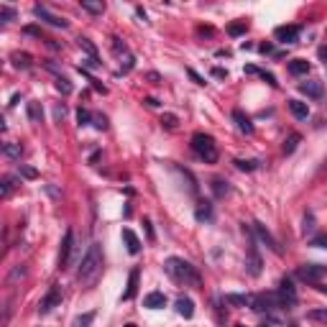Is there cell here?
I'll return each mask as SVG.
<instances>
[{
  "mask_svg": "<svg viewBox=\"0 0 327 327\" xmlns=\"http://www.w3.org/2000/svg\"><path fill=\"white\" fill-rule=\"evenodd\" d=\"M3 154L8 156V159H20V154H23V148H20V143H5L3 146Z\"/></svg>",
  "mask_w": 327,
  "mask_h": 327,
  "instance_id": "cell-23",
  "label": "cell"
},
{
  "mask_svg": "<svg viewBox=\"0 0 327 327\" xmlns=\"http://www.w3.org/2000/svg\"><path fill=\"white\" fill-rule=\"evenodd\" d=\"M166 274L174 279V281H179V284H184V287H200V274H197V269H194L189 261H184V258H177V256H171V258H166Z\"/></svg>",
  "mask_w": 327,
  "mask_h": 327,
  "instance_id": "cell-2",
  "label": "cell"
},
{
  "mask_svg": "<svg viewBox=\"0 0 327 327\" xmlns=\"http://www.w3.org/2000/svg\"><path fill=\"white\" fill-rule=\"evenodd\" d=\"M92 320H95V312H84V315L74 317L72 327H90V325H92Z\"/></svg>",
  "mask_w": 327,
  "mask_h": 327,
  "instance_id": "cell-27",
  "label": "cell"
},
{
  "mask_svg": "<svg viewBox=\"0 0 327 327\" xmlns=\"http://www.w3.org/2000/svg\"><path fill=\"white\" fill-rule=\"evenodd\" d=\"M228 33H230V36H241V33H246V23H233V26L228 28Z\"/></svg>",
  "mask_w": 327,
  "mask_h": 327,
  "instance_id": "cell-40",
  "label": "cell"
},
{
  "mask_svg": "<svg viewBox=\"0 0 327 327\" xmlns=\"http://www.w3.org/2000/svg\"><path fill=\"white\" fill-rule=\"evenodd\" d=\"M146 105H148V107H156V105H159V100H154V97H146Z\"/></svg>",
  "mask_w": 327,
  "mask_h": 327,
  "instance_id": "cell-53",
  "label": "cell"
},
{
  "mask_svg": "<svg viewBox=\"0 0 327 327\" xmlns=\"http://www.w3.org/2000/svg\"><path fill=\"white\" fill-rule=\"evenodd\" d=\"M13 187H15V177H5V179H3V189H0V194H3V197H8V194L13 192Z\"/></svg>",
  "mask_w": 327,
  "mask_h": 327,
  "instance_id": "cell-33",
  "label": "cell"
},
{
  "mask_svg": "<svg viewBox=\"0 0 327 327\" xmlns=\"http://www.w3.org/2000/svg\"><path fill=\"white\" fill-rule=\"evenodd\" d=\"M23 274H26V269H23V266H15V269L10 271V276H8V284H15V281H18L20 276H23Z\"/></svg>",
  "mask_w": 327,
  "mask_h": 327,
  "instance_id": "cell-37",
  "label": "cell"
},
{
  "mask_svg": "<svg viewBox=\"0 0 327 327\" xmlns=\"http://www.w3.org/2000/svg\"><path fill=\"white\" fill-rule=\"evenodd\" d=\"M41 118H43L41 105H38V102H28V120H31V123H41Z\"/></svg>",
  "mask_w": 327,
  "mask_h": 327,
  "instance_id": "cell-25",
  "label": "cell"
},
{
  "mask_svg": "<svg viewBox=\"0 0 327 327\" xmlns=\"http://www.w3.org/2000/svg\"><path fill=\"white\" fill-rule=\"evenodd\" d=\"M212 77H217V79H225V77H228V72H225V69H220V67H215V69H212Z\"/></svg>",
  "mask_w": 327,
  "mask_h": 327,
  "instance_id": "cell-47",
  "label": "cell"
},
{
  "mask_svg": "<svg viewBox=\"0 0 327 327\" xmlns=\"http://www.w3.org/2000/svg\"><path fill=\"white\" fill-rule=\"evenodd\" d=\"M92 120H95V128H97V130H105V128H107V118H105V115H95Z\"/></svg>",
  "mask_w": 327,
  "mask_h": 327,
  "instance_id": "cell-42",
  "label": "cell"
},
{
  "mask_svg": "<svg viewBox=\"0 0 327 327\" xmlns=\"http://www.w3.org/2000/svg\"><path fill=\"white\" fill-rule=\"evenodd\" d=\"M279 304H297V292H294V287H292V279H281L279 281Z\"/></svg>",
  "mask_w": 327,
  "mask_h": 327,
  "instance_id": "cell-5",
  "label": "cell"
},
{
  "mask_svg": "<svg viewBox=\"0 0 327 327\" xmlns=\"http://www.w3.org/2000/svg\"><path fill=\"white\" fill-rule=\"evenodd\" d=\"M317 56H320V61L327 67V46H320V49H317Z\"/></svg>",
  "mask_w": 327,
  "mask_h": 327,
  "instance_id": "cell-45",
  "label": "cell"
},
{
  "mask_svg": "<svg viewBox=\"0 0 327 327\" xmlns=\"http://www.w3.org/2000/svg\"><path fill=\"white\" fill-rule=\"evenodd\" d=\"M274 36H276V41H281V43H294V41L299 38V26H279V28L274 31Z\"/></svg>",
  "mask_w": 327,
  "mask_h": 327,
  "instance_id": "cell-10",
  "label": "cell"
},
{
  "mask_svg": "<svg viewBox=\"0 0 327 327\" xmlns=\"http://www.w3.org/2000/svg\"><path fill=\"white\" fill-rule=\"evenodd\" d=\"M72 248H74V233L67 230V235H64V241H61V248H59V269H64V266L69 264Z\"/></svg>",
  "mask_w": 327,
  "mask_h": 327,
  "instance_id": "cell-8",
  "label": "cell"
},
{
  "mask_svg": "<svg viewBox=\"0 0 327 327\" xmlns=\"http://www.w3.org/2000/svg\"><path fill=\"white\" fill-rule=\"evenodd\" d=\"M177 123H179L177 115H171V113H169V115H161V125L169 128V130H171V128H177Z\"/></svg>",
  "mask_w": 327,
  "mask_h": 327,
  "instance_id": "cell-36",
  "label": "cell"
},
{
  "mask_svg": "<svg viewBox=\"0 0 327 327\" xmlns=\"http://www.w3.org/2000/svg\"><path fill=\"white\" fill-rule=\"evenodd\" d=\"M123 327H136V325H123Z\"/></svg>",
  "mask_w": 327,
  "mask_h": 327,
  "instance_id": "cell-54",
  "label": "cell"
},
{
  "mask_svg": "<svg viewBox=\"0 0 327 327\" xmlns=\"http://www.w3.org/2000/svg\"><path fill=\"white\" fill-rule=\"evenodd\" d=\"M233 120H235V125H238L241 133H246V136L253 133V123H251V118H248L243 110H233Z\"/></svg>",
  "mask_w": 327,
  "mask_h": 327,
  "instance_id": "cell-11",
  "label": "cell"
},
{
  "mask_svg": "<svg viewBox=\"0 0 327 327\" xmlns=\"http://www.w3.org/2000/svg\"><path fill=\"white\" fill-rule=\"evenodd\" d=\"M325 274H327V266H320V264H304L297 269V276L302 281H320Z\"/></svg>",
  "mask_w": 327,
  "mask_h": 327,
  "instance_id": "cell-4",
  "label": "cell"
},
{
  "mask_svg": "<svg viewBox=\"0 0 327 327\" xmlns=\"http://www.w3.org/2000/svg\"><path fill=\"white\" fill-rule=\"evenodd\" d=\"M10 59H13V64H15L18 69H28V67H31V56H28V54H18V51H15Z\"/></svg>",
  "mask_w": 327,
  "mask_h": 327,
  "instance_id": "cell-26",
  "label": "cell"
},
{
  "mask_svg": "<svg viewBox=\"0 0 327 327\" xmlns=\"http://www.w3.org/2000/svg\"><path fill=\"white\" fill-rule=\"evenodd\" d=\"M56 90L61 95H72V82L67 77H56Z\"/></svg>",
  "mask_w": 327,
  "mask_h": 327,
  "instance_id": "cell-30",
  "label": "cell"
},
{
  "mask_svg": "<svg viewBox=\"0 0 327 327\" xmlns=\"http://www.w3.org/2000/svg\"><path fill=\"white\" fill-rule=\"evenodd\" d=\"M253 230H256V235H258L261 241H264V243H266V246H269V248H271L274 253H281V246L276 243V238H274V235H271V233L266 230V225H261V223H253Z\"/></svg>",
  "mask_w": 327,
  "mask_h": 327,
  "instance_id": "cell-9",
  "label": "cell"
},
{
  "mask_svg": "<svg viewBox=\"0 0 327 327\" xmlns=\"http://www.w3.org/2000/svg\"><path fill=\"white\" fill-rule=\"evenodd\" d=\"M64 115H67V107L56 105V107H54V118H56V120H64Z\"/></svg>",
  "mask_w": 327,
  "mask_h": 327,
  "instance_id": "cell-44",
  "label": "cell"
},
{
  "mask_svg": "<svg viewBox=\"0 0 327 327\" xmlns=\"http://www.w3.org/2000/svg\"><path fill=\"white\" fill-rule=\"evenodd\" d=\"M146 79H148L151 84H159V82H161V77H159L156 72H148V74H146Z\"/></svg>",
  "mask_w": 327,
  "mask_h": 327,
  "instance_id": "cell-48",
  "label": "cell"
},
{
  "mask_svg": "<svg viewBox=\"0 0 327 327\" xmlns=\"http://www.w3.org/2000/svg\"><path fill=\"white\" fill-rule=\"evenodd\" d=\"M0 18H3V23H8V20H13V18H15V10L3 5V8H0Z\"/></svg>",
  "mask_w": 327,
  "mask_h": 327,
  "instance_id": "cell-39",
  "label": "cell"
},
{
  "mask_svg": "<svg viewBox=\"0 0 327 327\" xmlns=\"http://www.w3.org/2000/svg\"><path fill=\"white\" fill-rule=\"evenodd\" d=\"M90 82H92V87H95V90H97V92H102V95L107 92V87H105V84H100L97 79H90Z\"/></svg>",
  "mask_w": 327,
  "mask_h": 327,
  "instance_id": "cell-50",
  "label": "cell"
},
{
  "mask_svg": "<svg viewBox=\"0 0 327 327\" xmlns=\"http://www.w3.org/2000/svg\"><path fill=\"white\" fill-rule=\"evenodd\" d=\"M312 246H317V248H327V235H315V238H312Z\"/></svg>",
  "mask_w": 327,
  "mask_h": 327,
  "instance_id": "cell-41",
  "label": "cell"
},
{
  "mask_svg": "<svg viewBox=\"0 0 327 327\" xmlns=\"http://www.w3.org/2000/svg\"><path fill=\"white\" fill-rule=\"evenodd\" d=\"M297 143H299V136H297V133H292V136L284 141V154H287V156H289V154H294Z\"/></svg>",
  "mask_w": 327,
  "mask_h": 327,
  "instance_id": "cell-32",
  "label": "cell"
},
{
  "mask_svg": "<svg viewBox=\"0 0 327 327\" xmlns=\"http://www.w3.org/2000/svg\"><path fill=\"white\" fill-rule=\"evenodd\" d=\"M258 164H261V161H253V159H251V161H246V159H235V166L241 169V171H253V169H258Z\"/></svg>",
  "mask_w": 327,
  "mask_h": 327,
  "instance_id": "cell-31",
  "label": "cell"
},
{
  "mask_svg": "<svg viewBox=\"0 0 327 327\" xmlns=\"http://www.w3.org/2000/svg\"><path fill=\"white\" fill-rule=\"evenodd\" d=\"M143 225H146V233H148V241H154V228H151V223L143 220Z\"/></svg>",
  "mask_w": 327,
  "mask_h": 327,
  "instance_id": "cell-51",
  "label": "cell"
},
{
  "mask_svg": "<svg viewBox=\"0 0 327 327\" xmlns=\"http://www.w3.org/2000/svg\"><path fill=\"white\" fill-rule=\"evenodd\" d=\"M177 312H179L184 320H189V317L194 315V302H192L189 297H179V299H177Z\"/></svg>",
  "mask_w": 327,
  "mask_h": 327,
  "instance_id": "cell-17",
  "label": "cell"
},
{
  "mask_svg": "<svg viewBox=\"0 0 327 327\" xmlns=\"http://www.w3.org/2000/svg\"><path fill=\"white\" fill-rule=\"evenodd\" d=\"M123 241H125V246H128V253H138L141 251V241H138V235L130 230V228H123Z\"/></svg>",
  "mask_w": 327,
  "mask_h": 327,
  "instance_id": "cell-14",
  "label": "cell"
},
{
  "mask_svg": "<svg viewBox=\"0 0 327 327\" xmlns=\"http://www.w3.org/2000/svg\"><path fill=\"white\" fill-rule=\"evenodd\" d=\"M289 110H292L294 118H299V120H307V115H310L307 102H299V100H289Z\"/></svg>",
  "mask_w": 327,
  "mask_h": 327,
  "instance_id": "cell-19",
  "label": "cell"
},
{
  "mask_svg": "<svg viewBox=\"0 0 327 327\" xmlns=\"http://www.w3.org/2000/svg\"><path fill=\"white\" fill-rule=\"evenodd\" d=\"M192 151H194V154H197L205 164H215V161H217V148H215L212 136L194 133V136H192Z\"/></svg>",
  "mask_w": 327,
  "mask_h": 327,
  "instance_id": "cell-3",
  "label": "cell"
},
{
  "mask_svg": "<svg viewBox=\"0 0 327 327\" xmlns=\"http://www.w3.org/2000/svg\"><path fill=\"white\" fill-rule=\"evenodd\" d=\"M287 69H289V74L302 77V74L310 72V61H307V59H292V61L287 64Z\"/></svg>",
  "mask_w": 327,
  "mask_h": 327,
  "instance_id": "cell-16",
  "label": "cell"
},
{
  "mask_svg": "<svg viewBox=\"0 0 327 327\" xmlns=\"http://www.w3.org/2000/svg\"><path fill=\"white\" fill-rule=\"evenodd\" d=\"M164 304H166V294L164 292H151L143 299V307H148V310H161Z\"/></svg>",
  "mask_w": 327,
  "mask_h": 327,
  "instance_id": "cell-13",
  "label": "cell"
},
{
  "mask_svg": "<svg viewBox=\"0 0 327 327\" xmlns=\"http://www.w3.org/2000/svg\"><path fill=\"white\" fill-rule=\"evenodd\" d=\"M113 51H115L118 56H128V46H125L120 38H113Z\"/></svg>",
  "mask_w": 327,
  "mask_h": 327,
  "instance_id": "cell-35",
  "label": "cell"
},
{
  "mask_svg": "<svg viewBox=\"0 0 327 327\" xmlns=\"http://www.w3.org/2000/svg\"><path fill=\"white\" fill-rule=\"evenodd\" d=\"M20 174H23L26 179H36V177H38L36 169H31V166H20Z\"/></svg>",
  "mask_w": 327,
  "mask_h": 327,
  "instance_id": "cell-43",
  "label": "cell"
},
{
  "mask_svg": "<svg viewBox=\"0 0 327 327\" xmlns=\"http://www.w3.org/2000/svg\"><path fill=\"white\" fill-rule=\"evenodd\" d=\"M33 15H36V18H41V20H46V23H49V26H54V28H67V26H69L64 18H59V15L49 13L43 5H33Z\"/></svg>",
  "mask_w": 327,
  "mask_h": 327,
  "instance_id": "cell-6",
  "label": "cell"
},
{
  "mask_svg": "<svg viewBox=\"0 0 327 327\" xmlns=\"http://www.w3.org/2000/svg\"><path fill=\"white\" fill-rule=\"evenodd\" d=\"M46 192H49V194H51V197H59V189H56V187H51V184H49V187H46Z\"/></svg>",
  "mask_w": 327,
  "mask_h": 327,
  "instance_id": "cell-52",
  "label": "cell"
},
{
  "mask_svg": "<svg viewBox=\"0 0 327 327\" xmlns=\"http://www.w3.org/2000/svg\"><path fill=\"white\" fill-rule=\"evenodd\" d=\"M322 166H325V169H327V159H325V164H322Z\"/></svg>",
  "mask_w": 327,
  "mask_h": 327,
  "instance_id": "cell-55",
  "label": "cell"
},
{
  "mask_svg": "<svg viewBox=\"0 0 327 327\" xmlns=\"http://www.w3.org/2000/svg\"><path fill=\"white\" fill-rule=\"evenodd\" d=\"M59 302H61V289H59V287L54 284V287L49 289V294H46V297H43V299H41V304H38V312H41V315H46V312H51V310L56 307V304H59Z\"/></svg>",
  "mask_w": 327,
  "mask_h": 327,
  "instance_id": "cell-7",
  "label": "cell"
},
{
  "mask_svg": "<svg viewBox=\"0 0 327 327\" xmlns=\"http://www.w3.org/2000/svg\"><path fill=\"white\" fill-rule=\"evenodd\" d=\"M304 233H315V217H312V212L304 215Z\"/></svg>",
  "mask_w": 327,
  "mask_h": 327,
  "instance_id": "cell-38",
  "label": "cell"
},
{
  "mask_svg": "<svg viewBox=\"0 0 327 327\" xmlns=\"http://www.w3.org/2000/svg\"><path fill=\"white\" fill-rule=\"evenodd\" d=\"M82 10L92 13V15H102L105 13V3H97V0H82Z\"/></svg>",
  "mask_w": 327,
  "mask_h": 327,
  "instance_id": "cell-21",
  "label": "cell"
},
{
  "mask_svg": "<svg viewBox=\"0 0 327 327\" xmlns=\"http://www.w3.org/2000/svg\"><path fill=\"white\" fill-rule=\"evenodd\" d=\"M187 74H189V77H192L194 82H197V84H205V79H202V77H200L197 72H194V69H187Z\"/></svg>",
  "mask_w": 327,
  "mask_h": 327,
  "instance_id": "cell-49",
  "label": "cell"
},
{
  "mask_svg": "<svg viewBox=\"0 0 327 327\" xmlns=\"http://www.w3.org/2000/svg\"><path fill=\"white\" fill-rule=\"evenodd\" d=\"M246 74H258L261 79H264V82H269L271 87H276V84H279L274 74H269V72H264V69H258V67H251V64H248V67H246Z\"/></svg>",
  "mask_w": 327,
  "mask_h": 327,
  "instance_id": "cell-22",
  "label": "cell"
},
{
  "mask_svg": "<svg viewBox=\"0 0 327 327\" xmlns=\"http://www.w3.org/2000/svg\"><path fill=\"white\" fill-rule=\"evenodd\" d=\"M79 49L87 51V56H90V59H97V49H95V43L90 38H79Z\"/></svg>",
  "mask_w": 327,
  "mask_h": 327,
  "instance_id": "cell-28",
  "label": "cell"
},
{
  "mask_svg": "<svg viewBox=\"0 0 327 327\" xmlns=\"http://www.w3.org/2000/svg\"><path fill=\"white\" fill-rule=\"evenodd\" d=\"M100 274H102V248H100V243H92L90 251H87V256L82 258V264H79L82 287H92Z\"/></svg>",
  "mask_w": 327,
  "mask_h": 327,
  "instance_id": "cell-1",
  "label": "cell"
},
{
  "mask_svg": "<svg viewBox=\"0 0 327 327\" xmlns=\"http://www.w3.org/2000/svg\"><path fill=\"white\" fill-rule=\"evenodd\" d=\"M246 269H248V274H251V276H258V274H261V256L256 253V248H253V246L248 248V261H246Z\"/></svg>",
  "mask_w": 327,
  "mask_h": 327,
  "instance_id": "cell-15",
  "label": "cell"
},
{
  "mask_svg": "<svg viewBox=\"0 0 327 327\" xmlns=\"http://www.w3.org/2000/svg\"><path fill=\"white\" fill-rule=\"evenodd\" d=\"M194 217H197L200 223L212 220V205H210V202H200V205H197V210H194Z\"/></svg>",
  "mask_w": 327,
  "mask_h": 327,
  "instance_id": "cell-20",
  "label": "cell"
},
{
  "mask_svg": "<svg viewBox=\"0 0 327 327\" xmlns=\"http://www.w3.org/2000/svg\"><path fill=\"white\" fill-rule=\"evenodd\" d=\"M225 302L233 304V307H246L251 302V297H243V294H225Z\"/></svg>",
  "mask_w": 327,
  "mask_h": 327,
  "instance_id": "cell-24",
  "label": "cell"
},
{
  "mask_svg": "<svg viewBox=\"0 0 327 327\" xmlns=\"http://www.w3.org/2000/svg\"><path fill=\"white\" fill-rule=\"evenodd\" d=\"M90 120H92L90 110H84V107H79V110H77V123H79V125H90Z\"/></svg>",
  "mask_w": 327,
  "mask_h": 327,
  "instance_id": "cell-34",
  "label": "cell"
},
{
  "mask_svg": "<svg viewBox=\"0 0 327 327\" xmlns=\"http://www.w3.org/2000/svg\"><path fill=\"white\" fill-rule=\"evenodd\" d=\"M138 276H141V271H138V269L130 271V276H128V289L123 292V299H133V297H136V289H138Z\"/></svg>",
  "mask_w": 327,
  "mask_h": 327,
  "instance_id": "cell-18",
  "label": "cell"
},
{
  "mask_svg": "<svg viewBox=\"0 0 327 327\" xmlns=\"http://www.w3.org/2000/svg\"><path fill=\"white\" fill-rule=\"evenodd\" d=\"M310 317H312V320H327V312H322V310H312Z\"/></svg>",
  "mask_w": 327,
  "mask_h": 327,
  "instance_id": "cell-46",
  "label": "cell"
},
{
  "mask_svg": "<svg viewBox=\"0 0 327 327\" xmlns=\"http://www.w3.org/2000/svg\"><path fill=\"white\" fill-rule=\"evenodd\" d=\"M212 192H215V197H225V194L230 192V187H228V182H223V179H215V182H212Z\"/></svg>",
  "mask_w": 327,
  "mask_h": 327,
  "instance_id": "cell-29",
  "label": "cell"
},
{
  "mask_svg": "<svg viewBox=\"0 0 327 327\" xmlns=\"http://www.w3.org/2000/svg\"><path fill=\"white\" fill-rule=\"evenodd\" d=\"M299 90L304 92V95H307V97H315V100H320L322 97V92H325V87H322V82H302L299 84Z\"/></svg>",
  "mask_w": 327,
  "mask_h": 327,
  "instance_id": "cell-12",
  "label": "cell"
}]
</instances>
